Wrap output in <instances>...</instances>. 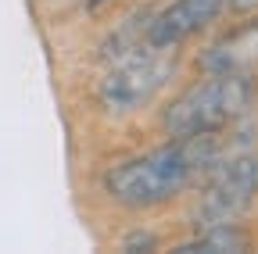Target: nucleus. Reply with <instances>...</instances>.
Segmentation results:
<instances>
[{
	"label": "nucleus",
	"mask_w": 258,
	"mask_h": 254,
	"mask_svg": "<svg viewBox=\"0 0 258 254\" xmlns=\"http://www.w3.org/2000/svg\"><path fill=\"white\" fill-rule=\"evenodd\" d=\"M258 197V157L254 154H233L226 161H215V172L205 186V194L194 208L198 229H219L237 226L244 211Z\"/></svg>",
	"instance_id": "4"
},
{
	"label": "nucleus",
	"mask_w": 258,
	"mask_h": 254,
	"mask_svg": "<svg viewBox=\"0 0 258 254\" xmlns=\"http://www.w3.org/2000/svg\"><path fill=\"white\" fill-rule=\"evenodd\" d=\"M172 72H176V57L169 47L140 43L133 50L111 57V72L101 79L97 97L111 115H129V111L144 108L172 79Z\"/></svg>",
	"instance_id": "3"
},
{
	"label": "nucleus",
	"mask_w": 258,
	"mask_h": 254,
	"mask_svg": "<svg viewBox=\"0 0 258 254\" xmlns=\"http://www.w3.org/2000/svg\"><path fill=\"white\" fill-rule=\"evenodd\" d=\"M247 236L237 226H219V229H198V236L179 243V254H230V250H244Z\"/></svg>",
	"instance_id": "7"
},
{
	"label": "nucleus",
	"mask_w": 258,
	"mask_h": 254,
	"mask_svg": "<svg viewBox=\"0 0 258 254\" xmlns=\"http://www.w3.org/2000/svg\"><path fill=\"white\" fill-rule=\"evenodd\" d=\"M194 168H198V157H194L190 143L176 140L172 147H158V150H147L140 157L115 165L104 176V186L125 208H154L183 194Z\"/></svg>",
	"instance_id": "2"
},
{
	"label": "nucleus",
	"mask_w": 258,
	"mask_h": 254,
	"mask_svg": "<svg viewBox=\"0 0 258 254\" xmlns=\"http://www.w3.org/2000/svg\"><path fill=\"white\" fill-rule=\"evenodd\" d=\"M254 97L258 90L251 75H208L165 108V133L179 143L219 136L254 108Z\"/></svg>",
	"instance_id": "1"
},
{
	"label": "nucleus",
	"mask_w": 258,
	"mask_h": 254,
	"mask_svg": "<svg viewBox=\"0 0 258 254\" xmlns=\"http://www.w3.org/2000/svg\"><path fill=\"white\" fill-rule=\"evenodd\" d=\"M226 11V0H172V4L154 15L144 29V40L151 47H176L183 43L186 36L201 33V29H208L219 15Z\"/></svg>",
	"instance_id": "5"
},
{
	"label": "nucleus",
	"mask_w": 258,
	"mask_h": 254,
	"mask_svg": "<svg viewBox=\"0 0 258 254\" xmlns=\"http://www.w3.org/2000/svg\"><path fill=\"white\" fill-rule=\"evenodd\" d=\"M198 68L205 75H251L258 72V18L226 33L198 54Z\"/></svg>",
	"instance_id": "6"
},
{
	"label": "nucleus",
	"mask_w": 258,
	"mask_h": 254,
	"mask_svg": "<svg viewBox=\"0 0 258 254\" xmlns=\"http://www.w3.org/2000/svg\"><path fill=\"white\" fill-rule=\"evenodd\" d=\"M230 8H237V11H251V8H258V0H226Z\"/></svg>",
	"instance_id": "8"
}]
</instances>
